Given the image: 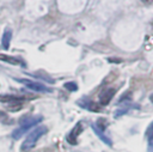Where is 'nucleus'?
Instances as JSON below:
<instances>
[{
    "mask_svg": "<svg viewBox=\"0 0 153 152\" xmlns=\"http://www.w3.org/2000/svg\"><path fill=\"white\" fill-rule=\"evenodd\" d=\"M47 132H48V128H47L45 126H38V127H36L35 129H32V130L29 133V135L26 136L25 141L23 142L22 151H29V150H31V148L37 144V141H38Z\"/></svg>",
    "mask_w": 153,
    "mask_h": 152,
    "instance_id": "obj_1",
    "label": "nucleus"
},
{
    "mask_svg": "<svg viewBox=\"0 0 153 152\" xmlns=\"http://www.w3.org/2000/svg\"><path fill=\"white\" fill-rule=\"evenodd\" d=\"M42 120H43V117H42L41 115H35V116L29 117L27 120H25L24 122H22V124H20L17 129H14V130L12 132L11 136H12L13 139H16V140L20 139L27 130H30L32 127H35L36 124H38V122L42 121Z\"/></svg>",
    "mask_w": 153,
    "mask_h": 152,
    "instance_id": "obj_2",
    "label": "nucleus"
},
{
    "mask_svg": "<svg viewBox=\"0 0 153 152\" xmlns=\"http://www.w3.org/2000/svg\"><path fill=\"white\" fill-rule=\"evenodd\" d=\"M19 83L24 84V86H26L27 89L32 90V91H36V92H50L51 90L45 86L44 84L42 83H38V81H35V80H30V79H25V78H22V79H17Z\"/></svg>",
    "mask_w": 153,
    "mask_h": 152,
    "instance_id": "obj_3",
    "label": "nucleus"
},
{
    "mask_svg": "<svg viewBox=\"0 0 153 152\" xmlns=\"http://www.w3.org/2000/svg\"><path fill=\"white\" fill-rule=\"evenodd\" d=\"M115 96V90L114 89H105L99 93V103L102 105H106L109 104V102L112 99V97Z\"/></svg>",
    "mask_w": 153,
    "mask_h": 152,
    "instance_id": "obj_4",
    "label": "nucleus"
},
{
    "mask_svg": "<svg viewBox=\"0 0 153 152\" xmlns=\"http://www.w3.org/2000/svg\"><path fill=\"white\" fill-rule=\"evenodd\" d=\"M11 36H12V31H11V29H8V28L5 29L4 35H2V38H1V45H2L5 49H8V48H10Z\"/></svg>",
    "mask_w": 153,
    "mask_h": 152,
    "instance_id": "obj_5",
    "label": "nucleus"
},
{
    "mask_svg": "<svg viewBox=\"0 0 153 152\" xmlns=\"http://www.w3.org/2000/svg\"><path fill=\"white\" fill-rule=\"evenodd\" d=\"M91 127H92L93 132H94V133H96V134H97V135H98V136L102 139V141H103V142H105V144H106V145H109V146H111V145H112L111 139H110V138H108L105 134H103V130H102V129H99V128H98L96 124H92Z\"/></svg>",
    "mask_w": 153,
    "mask_h": 152,
    "instance_id": "obj_6",
    "label": "nucleus"
},
{
    "mask_svg": "<svg viewBox=\"0 0 153 152\" xmlns=\"http://www.w3.org/2000/svg\"><path fill=\"white\" fill-rule=\"evenodd\" d=\"M0 60L1 61H5L7 63H11V65H14V66H18V65H22L23 62L17 59V57H13V56H10V55H6V54H0ZM23 66V65H22Z\"/></svg>",
    "mask_w": 153,
    "mask_h": 152,
    "instance_id": "obj_7",
    "label": "nucleus"
},
{
    "mask_svg": "<svg viewBox=\"0 0 153 152\" xmlns=\"http://www.w3.org/2000/svg\"><path fill=\"white\" fill-rule=\"evenodd\" d=\"M65 87H66L67 90H69V91H76V90H78V85H76L75 83H73V81L66 83V84H65Z\"/></svg>",
    "mask_w": 153,
    "mask_h": 152,
    "instance_id": "obj_8",
    "label": "nucleus"
},
{
    "mask_svg": "<svg viewBox=\"0 0 153 152\" xmlns=\"http://www.w3.org/2000/svg\"><path fill=\"white\" fill-rule=\"evenodd\" d=\"M146 135L148 136V139L153 138V122H151V124L148 126V128H147V132H146Z\"/></svg>",
    "mask_w": 153,
    "mask_h": 152,
    "instance_id": "obj_9",
    "label": "nucleus"
},
{
    "mask_svg": "<svg viewBox=\"0 0 153 152\" xmlns=\"http://www.w3.org/2000/svg\"><path fill=\"white\" fill-rule=\"evenodd\" d=\"M8 120V115L0 110V122H6Z\"/></svg>",
    "mask_w": 153,
    "mask_h": 152,
    "instance_id": "obj_10",
    "label": "nucleus"
},
{
    "mask_svg": "<svg viewBox=\"0 0 153 152\" xmlns=\"http://www.w3.org/2000/svg\"><path fill=\"white\" fill-rule=\"evenodd\" d=\"M148 144H149V146H151V147H153V138L148 139Z\"/></svg>",
    "mask_w": 153,
    "mask_h": 152,
    "instance_id": "obj_11",
    "label": "nucleus"
},
{
    "mask_svg": "<svg viewBox=\"0 0 153 152\" xmlns=\"http://www.w3.org/2000/svg\"><path fill=\"white\" fill-rule=\"evenodd\" d=\"M149 101H151V102H152V103H153V93H152V95H151V96H149Z\"/></svg>",
    "mask_w": 153,
    "mask_h": 152,
    "instance_id": "obj_12",
    "label": "nucleus"
}]
</instances>
